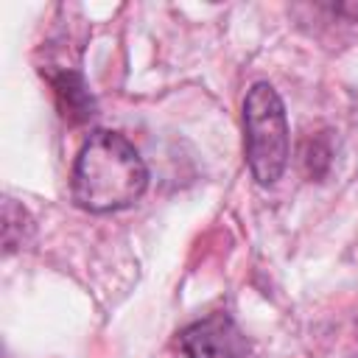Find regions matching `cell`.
Wrapping results in <instances>:
<instances>
[{
	"instance_id": "5",
	"label": "cell",
	"mask_w": 358,
	"mask_h": 358,
	"mask_svg": "<svg viewBox=\"0 0 358 358\" xmlns=\"http://www.w3.org/2000/svg\"><path fill=\"white\" fill-rule=\"evenodd\" d=\"M53 84H56V95L62 98V109H64L67 117L81 120V117L92 115V112H90V106H92V103H90V95H87V90H84V84H81L78 76L64 73V76H59Z\"/></svg>"
},
{
	"instance_id": "1",
	"label": "cell",
	"mask_w": 358,
	"mask_h": 358,
	"mask_svg": "<svg viewBox=\"0 0 358 358\" xmlns=\"http://www.w3.org/2000/svg\"><path fill=\"white\" fill-rule=\"evenodd\" d=\"M148 187V168L140 151L117 131H92L76 154L70 196L87 213L131 207Z\"/></svg>"
},
{
	"instance_id": "4",
	"label": "cell",
	"mask_w": 358,
	"mask_h": 358,
	"mask_svg": "<svg viewBox=\"0 0 358 358\" xmlns=\"http://www.w3.org/2000/svg\"><path fill=\"white\" fill-rule=\"evenodd\" d=\"M34 235V218L28 215V210L22 204H17L14 199L3 201V246L6 255L22 249Z\"/></svg>"
},
{
	"instance_id": "6",
	"label": "cell",
	"mask_w": 358,
	"mask_h": 358,
	"mask_svg": "<svg viewBox=\"0 0 358 358\" xmlns=\"http://www.w3.org/2000/svg\"><path fill=\"white\" fill-rule=\"evenodd\" d=\"M336 14H350L352 20H358V3H344V6H333Z\"/></svg>"
},
{
	"instance_id": "3",
	"label": "cell",
	"mask_w": 358,
	"mask_h": 358,
	"mask_svg": "<svg viewBox=\"0 0 358 358\" xmlns=\"http://www.w3.org/2000/svg\"><path fill=\"white\" fill-rule=\"evenodd\" d=\"M179 347L187 358H243L249 344L227 313H210L182 330Z\"/></svg>"
},
{
	"instance_id": "2",
	"label": "cell",
	"mask_w": 358,
	"mask_h": 358,
	"mask_svg": "<svg viewBox=\"0 0 358 358\" xmlns=\"http://www.w3.org/2000/svg\"><path fill=\"white\" fill-rule=\"evenodd\" d=\"M243 154L260 187L277 185L291 154L285 103L268 81H255L243 98Z\"/></svg>"
},
{
	"instance_id": "7",
	"label": "cell",
	"mask_w": 358,
	"mask_h": 358,
	"mask_svg": "<svg viewBox=\"0 0 358 358\" xmlns=\"http://www.w3.org/2000/svg\"><path fill=\"white\" fill-rule=\"evenodd\" d=\"M243 358H255V355H252V352H246V355H243Z\"/></svg>"
}]
</instances>
